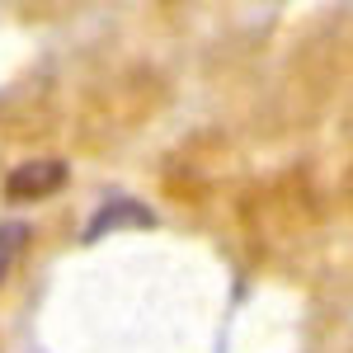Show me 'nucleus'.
<instances>
[{"label":"nucleus","mask_w":353,"mask_h":353,"mask_svg":"<svg viewBox=\"0 0 353 353\" xmlns=\"http://www.w3.org/2000/svg\"><path fill=\"white\" fill-rule=\"evenodd\" d=\"M66 184V165L61 161H24L10 170V179H5V198H14V203H28V198H48Z\"/></svg>","instance_id":"nucleus-1"},{"label":"nucleus","mask_w":353,"mask_h":353,"mask_svg":"<svg viewBox=\"0 0 353 353\" xmlns=\"http://www.w3.org/2000/svg\"><path fill=\"white\" fill-rule=\"evenodd\" d=\"M24 226L19 221H10V226H0V283H5V273H10V264H14V254L24 250Z\"/></svg>","instance_id":"nucleus-2"}]
</instances>
